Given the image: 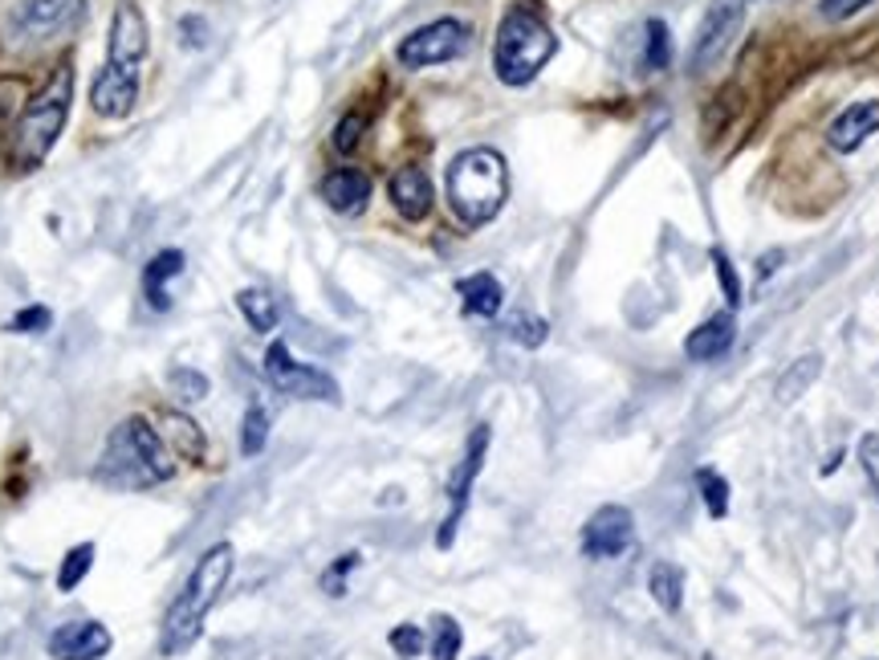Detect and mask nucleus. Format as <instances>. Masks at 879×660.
Instances as JSON below:
<instances>
[{
    "label": "nucleus",
    "mask_w": 879,
    "mask_h": 660,
    "mask_svg": "<svg viewBox=\"0 0 879 660\" xmlns=\"http://www.w3.org/2000/svg\"><path fill=\"white\" fill-rule=\"evenodd\" d=\"M233 563H237V555H233L228 542H216V546H209V551L200 555V563H195V570L188 575L183 591H179L176 603H171L164 615V632H159V652H164V657H183V652L200 640L204 620H209V612L216 608V600H221V591L228 587V579H233Z\"/></svg>",
    "instance_id": "obj_1"
},
{
    "label": "nucleus",
    "mask_w": 879,
    "mask_h": 660,
    "mask_svg": "<svg viewBox=\"0 0 879 660\" xmlns=\"http://www.w3.org/2000/svg\"><path fill=\"white\" fill-rule=\"evenodd\" d=\"M509 167L506 155L492 148H468L448 164V204L468 228L489 225L506 209Z\"/></svg>",
    "instance_id": "obj_2"
},
{
    "label": "nucleus",
    "mask_w": 879,
    "mask_h": 660,
    "mask_svg": "<svg viewBox=\"0 0 879 660\" xmlns=\"http://www.w3.org/2000/svg\"><path fill=\"white\" fill-rule=\"evenodd\" d=\"M98 478L119 485V490H151L159 481L171 478V461H167V449L159 433L151 428L143 416H127V421L115 424V433L106 440L103 465H98Z\"/></svg>",
    "instance_id": "obj_3"
},
{
    "label": "nucleus",
    "mask_w": 879,
    "mask_h": 660,
    "mask_svg": "<svg viewBox=\"0 0 879 660\" xmlns=\"http://www.w3.org/2000/svg\"><path fill=\"white\" fill-rule=\"evenodd\" d=\"M554 54H558V37L534 9L518 4V9H509L501 16V30H497V42H492V70L506 86L534 82Z\"/></svg>",
    "instance_id": "obj_4"
},
{
    "label": "nucleus",
    "mask_w": 879,
    "mask_h": 660,
    "mask_svg": "<svg viewBox=\"0 0 879 660\" xmlns=\"http://www.w3.org/2000/svg\"><path fill=\"white\" fill-rule=\"evenodd\" d=\"M70 103H74V70H70V66H58L54 78L41 86V94H37V98L21 110V119H16V131H13L16 167L29 172V167L45 164V155L54 151L61 127L70 119Z\"/></svg>",
    "instance_id": "obj_5"
},
{
    "label": "nucleus",
    "mask_w": 879,
    "mask_h": 660,
    "mask_svg": "<svg viewBox=\"0 0 879 660\" xmlns=\"http://www.w3.org/2000/svg\"><path fill=\"white\" fill-rule=\"evenodd\" d=\"M464 49H468V25L456 16H440L432 25L407 33L395 49V58L407 70H428V66H444V61L461 58Z\"/></svg>",
    "instance_id": "obj_6"
},
{
    "label": "nucleus",
    "mask_w": 879,
    "mask_h": 660,
    "mask_svg": "<svg viewBox=\"0 0 879 660\" xmlns=\"http://www.w3.org/2000/svg\"><path fill=\"white\" fill-rule=\"evenodd\" d=\"M265 379L282 396H294V400H326V404H338V384L318 372L310 363H298L289 355L285 343H273L265 351Z\"/></svg>",
    "instance_id": "obj_7"
},
{
    "label": "nucleus",
    "mask_w": 879,
    "mask_h": 660,
    "mask_svg": "<svg viewBox=\"0 0 879 660\" xmlns=\"http://www.w3.org/2000/svg\"><path fill=\"white\" fill-rule=\"evenodd\" d=\"M746 21V0H713L709 13H704L697 42H692V74H709L721 66V58L729 54L733 37Z\"/></svg>",
    "instance_id": "obj_8"
},
{
    "label": "nucleus",
    "mask_w": 879,
    "mask_h": 660,
    "mask_svg": "<svg viewBox=\"0 0 879 660\" xmlns=\"http://www.w3.org/2000/svg\"><path fill=\"white\" fill-rule=\"evenodd\" d=\"M485 452H489V424H477L468 445H464V457L452 481H448V518L440 522V534H436V546L448 551L456 542V526H461L464 510H468V494H473V481H477L480 465H485Z\"/></svg>",
    "instance_id": "obj_9"
},
{
    "label": "nucleus",
    "mask_w": 879,
    "mask_h": 660,
    "mask_svg": "<svg viewBox=\"0 0 879 660\" xmlns=\"http://www.w3.org/2000/svg\"><path fill=\"white\" fill-rule=\"evenodd\" d=\"M147 58V21L139 13V4L122 0L110 21V54H106V70L122 78H139V66Z\"/></svg>",
    "instance_id": "obj_10"
},
{
    "label": "nucleus",
    "mask_w": 879,
    "mask_h": 660,
    "mask_svg": "<svg viewBox=\"0 0 879 660\" xmlns=\"http://www.w3.org/2000/svg\"><path fill=\"white\" fill-rule=\"evenodd\" d=\"M636 542V518L627 506H603L582 526V555L586 558H619Z\"/></svg>",
    "instance_id": "obj_11"
},
{
    "label": "nucleus",
    "mask_w": 879,
    "mask_h": 660,
    "mask_svg": "<svg viewBox=\"0 0 879 660\" xmlns=\"http://www.w3.org/2000/svg\"><path fill=\"white\" fill-rule=\"evenodd\" d=\"M86 13V0H25L13 13V25L33 42H49L70 33Z\"/></svg>",
    "instance_id": "obj_12"
},
{
    "label": "nucleus",
    "mask_w": 879,
    "mask_h": 660,
    "mask_svg": "<svg viewBox=\"0 0 879 660\" xmlns=\"http://www.w3.org/2000/svg\"><path fill=\"white\" fill-rule=\"evenodd\" d=\"M110 632L98 620H70L49 636V657L54 660H103L110 652Z\"/></svg>",
    "instance_id": "obj_13"
},
{
    "label": "nucleus",
    "mask_w": 879,
    "mask_h": 660,
    "mask_svg": "<svg viewBox=\"0 0 879 660\" xmlns=\"http://www.w3.org/2000/svg\"><path fill=\"white\" fill-rule=\"evenodd\" d=\"M879 131V98H864V103H851L835 122H831V131H827V143L843 155L851 151H859L867 139Z\"/></svg>",
    "instance_id": "obj_14"
},
{
    "label": "nucleus",
    "mask_w": 879,
    "mask_h": 660,
    "mask_svg": "<svg viewBox=\"0 0 879 660\" xmlns=\"http://www.w3.org/2000/svg\"><path fill=\"white\" fill-rule=\"evenodd\" d=\"M391 204L407 221H424L432 212V180H428V172L424 167H400L391 176Z\"/></svg>",
    "instance_id": "obj_15"
},
{
    "label": "nucleus",
    "mask_w": 879,
    "mask_h": 660,
    "mask_svg": "<svg viewBox=\"0 0 879 660\" xmlns=\"http://www.w3.org/2000/svg\"><path fill=\"white\" fill-rule=\"evenodd\" d=\"M733 339H737V322H733V310H725V315L704 318L701 327L688 334L685 355H688V360H697V363L721 360V355L733 346Z\"/></svg>",
    "instance_id": "obj_16"
},
{
    "label": "nucleus",
    "mask_w": 879,
    "mask_h": 660,
    "mask_svg": "<svg viewBox=\"0 0 879 660\" xmlns=\"http://www.w3.org/2000/svg\"><path fill=\"white\" fill-rule=\"evenodd\" d=\"M322 200H326L334 212H363V204L371 200V176L358 172V167H338L322 180Z\"/></svg>",
    "instance_id": "obj_17"
},
{
    "label": "nucleus",
    "mask_w": 879,
    "mask_h": 660,
    "mask_svg": "<svg viewBox=\"0 0 879 660\" xmlns=\"http://www.w3.org/2000/svg\"><path fill=\"white\" fill-rule=\"evenodd\" d=\"M456 294L464 298V310L477 318H492L501 315V302H506V290L492 273H473V278H461L456 282Z\"/></svg>",
    "instance_id": "obj_18"
},
{
    "label": "nucleus",
    "mask_w": 879,
    "mask_h": 660,
    "mask_svg": "<svg viewBox=\"0 0 879 660\" xmlns=\"http://www.w3.org/2000/svg\"><path fill=\"white\" fill-rule=\"evenodd\" d=\"M183 273V254L179 249H164L147 261V273H143V290H147V302L155 310H167L171 306V294H167V282Z\"/></svg>",
    "instance_id": "obj_19"
},
{
    "label": "nucleus",
    "mask_w": 879,
    "mask_h": 660,
    "mask_svg": "<svg viewBox=\"0 0 879 660\" xmlns=\"http://www.w3.org/2000/svg\"><path fill=\"white\" fill-rule=\"evenodd\" d=\"M648 591H652V600H656L664 612L676 615L680 603H685V570L676 567V563H656L652 575H648Z\"/></svg>",
    "instance_id": "obj_20"
},
{
    "label": "nucleus",
    "mask_w": 879,
    "mask_h": 660,
    "mask_svg": "<svg viewBox=\"0 0 879 660\" xmlns=\"http://www.w3.org/2000/svg\"><path fill=\"white\" fill-rule=\"evenodd\" d=\"M819 372H822V355H803L798 363H791L786 376L777 379V400H782V404L803 400L806 391H810V384L819 379Z\"/></svg>",
    "instance_id": "obj_21"
},
{
    "label": "nucleus",
    "mask_w": 879,
    "mask_h": 660,
    "mask_svg": "<svg viewBox=\"0 0 879 660\" xmlns=\"http://www.w3.org/2000/svg\"><path fill=\"white\" fill-rule=\"evenodd\" d=\"M237 306L240 315H245V322L253 330H261V334H269V330L277 327V302L269 298L265 290H240Z\"/></svg>",
    "instance_id": "obj_22"
},
{
    "label": "nucleus",
    "mask_w": 879,
    "mask_h": 660,
    "mask_svg": "<svg viewBox=\"0 0 879 660\" xmlns=\"http://www.w3.org/2000/svg\"><path fill=\"white\" fill-rule=\"evenodd\" d=\"M164 433L171 436V445H176L179 457H188V461H200V457H204V436H200V428H195L188 416L164 412Z\"/></svg>",
    "instance_id": "obj_23"
},
{
    "label": "nucleus",
    "mask_w": 879,
    "mask_h": 660,
    "mask_svg": "<svg viewBox=\"0 0 879 660\" xmlns=\"http://www.w3.org/2000/svg\"><path fill=\"white\" fill-rule=\"evenodd\" d=\"M697 485H701V497H704V510L713 522H721L725 514H729V481L721 478L716 469H701L697 473Z\"/></svg>",
    "instance_id": "obj_24"
},
{
    "label": "nucleus",
    "mask_w": 879,
    "mask_h": 660,
    "mask_svg": "<svg viewBox=\"0 0 879 660\" xmlns=\"http://www.w3.org/2000/svg\"><path fill=\"white\" fill-rule=\"evenodd\" d=\"M90 567H94V542H78L74 551L61 558L58 591H74V587L90 575Z\"/></svg>",
    "instance_id": "obj_25"
},
{
    "label": "nucleus",
    "mask_w": 879,
    "mask_h": 660,
    "mask_svg": "<svg viewBox=\"0 0 879 660\" xmlns=\"http://www.w3.org/2000/svg\"><path fill=\"white\" fill-rule=\"evenodd\" d=\"M265 440H269V412L261 404H249L245 424H240V452L257 457V452L265 449Z\"/></svg>",
    "instance_id": "obj_26"
},
{
    "label": "nucleus",
    "mask_w": 879,
    "mask_h": 660,
    "mask_svg": "<svg viewBox=\"0 0 879 660\" xmlns=\"http://www.w3.org/2000/svg\"><path fill=\"white\" fill-rule=\"evenodd\" d=\"M461 624L452 615H436L432 620V660H456L461 657Z\"/></svg>",
    "instance_id": "obj_27"
},
{
    "label": "nucleus",
    "mask_w": 879,
    "mask_h": 660,
    "mask_svg": "<svg viewBox=\"0 0 879 660\" xmlns=\"http://www.w3.org/2000/svg\"><path fill=\"white\" fill-rule=\"evenodd\" d=\"M668 61H672L668 25H664V21H648V54H643V66H648V70H664Z\"/></svg>",
    "instance_id": "obj_28"
},
{
    "label": "nucleus",
    "mask_w": 879,
    "mask_h": 660,
    "mask_svg": "<svg viewBox=\"0 0 879 660\" xmlns=\"http://www.w3.org/2000/svg\"><path fill=\"white\" fill-rule=\"evenodd\" d=\"M509 339L522 346H542L546 343V334H550V327L542 322V318H530V315H513L509 318Z\"/></svg>",
    "instance_id": "obj_29"
},
{
    "label": "nucleus",
    "mask_w": 879,
    "mask_h": 660,
    "mask_svg": "<svg viewBox=\"0 0 879 660\" xmlns=\"http://www.w3.org/2000/svg\"><path fill=\"white\" fill-rule=\"evenodd\" d=\"M167 384H171V391H176L179 400H204V396H209V379L200 376L195 367H176V372L167 376Z\"/></svg>",
    "instance_id": "obj_30"
},
{
    "label": "nucleus",
    "mask_w": 879,
    "mask_h": 660,
    "mask_svg": "<svg viewBox=\"0 0 879 660\" xmlns=\"http://www.w3.org/2000/svg\"><path fill=\"white\" fill-rule=\"evenodd\" d=\"M363 131H367V115H358V110L343 115L338 127H334V148L343 151V155H351V151L363 143Z\"/></svg>",
    "instance_id": "obj_31"
},
{
    "label": "nucleus",
    "mask_w": 879,
    "mask_h": 660,
    "mask_svg": "<svg viewBox=\"0 0 879 660\" xmlns=\"http://www.w3.org/2000/svg\"><path fill=\"white\" fill-rule=\"evenodd\" d=\"M388 645L395 648V657H403V660H416L419 652H424V632L416 628V624H400V628H391V636H388Z\"/></svg>",
    "instance_id": "obj_32"
},
{
    "label": "nucleus",
    "mask_w": 879,
    "mask_h": 660,
    "mask_svg": "<svg viewBox=\"0 0 879 660\" xmlns=\"http://www.w3.org/2000/svg\"><path fill=\"white\" fill-rule=\"evenodd\" d=\"M358 563H363V555H355V551H351V555H343L334 567L326 570V575H322V587H326L330 596H346V575H351Z\"/></svg>",
    "instance_id": "obj_33"
},
{
    "label": "nucleus",
    "mask_w": 879,
    "mask_h": 660,
    "mask_svg": "<svg viewBox=\"0 0 879 660\" xmlns=\"http://www.w3.org/2000/svg\"><path fill=\"white\" fill-rule=\"evenodd\" d=\"M49 322H54V315L45 306H29V310H21L9 322V330H16V334H41V330H49Z\"/></svg>",
    "instance_id": "obj_34"
},
{
    "label": "nucleus",
    "mask_w": 879,
    "mask_h": 660,
    "mask_svg": "<svg viewBox=\"0 0 879 660\" xmlns=\"http://www.w3.org/2000/svg\"><path fill=\"white\" fill-rule=\"evenodd\" d=\"M713 266H716V278L725 285V298L729 306H741V282H737V270H733V261L721 249H713Z\"/></svg>",
    "instance_id": "obj_35"
},
{
    "label": "nucleus",
    "mask_w": 879,
    "mask_h": 660,
    "mask_svg": "<svg viewBox=\"0 0 879 660\" xmlns=\"http://www.w3.org/2000/svg\"><path fill=\"white\" fill-rule=\"evenodd\" d=\"M179 42H183V46H192V49H204V46H209V21H204V16H195V13L179 16Z\"/></svg>",
    "instance_id": "obj_36"
},
{
    "label": "nucleus",
    "mask_w": 879,
    "mask_h": 660,
    "mask_svg": "<svg viewBox=\"0 0 879 660\" xmlns=\"http://www.w3.org/2000/svg\"><path fill=\"white\" fill-rule=\"evenodd\" d=\"M859 461H864V473L871 481V490L879 494V433H867L859 440Z\"/></svg>",
    "instance_id": "obj_37"
},
{
    "label": "nucleus",
    "mask_w": 879,
    "mask_h": 660,
    "mask_svg": "<svg viewBox=\"0 0 879 660\" xmlns=\"http://www.w3.org/2000/svg\"><path fill=\"white\" fill-rule=\"evenodd\" d=\"M867 4H876V0H819V13L827 21H847V16L864 13Z\"/></svg>",
    "instance_id": "obj_38"
}]
</instances>
